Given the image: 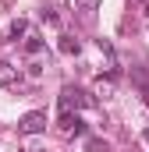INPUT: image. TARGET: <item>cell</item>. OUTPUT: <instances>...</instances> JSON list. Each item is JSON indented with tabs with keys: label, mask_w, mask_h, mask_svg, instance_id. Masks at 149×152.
Returning a JSON list of instances; mask_svg holds the SVG:
<instances>
[{
	"label": "cell",
	"mask_w": 149,
	"mask_h": 152,
	"mask_svg": "<svg viewBox=\"0 0 149 152\" xmlns=\"http://www.w3.org/2000/svg\"><path fill=\"white\" fill-rule=\"evenodd\" d=\"M0 85H4V88L21 85V71H18L14 64H7V60H0Z\"/></svg>",
	"instance_id": "5"
},
{
	"label": "cell",
	"mask_w": 149,
	"mask_h": 152,
	"mask_svg": "<svg viewBox=\"0 0 149 152\" xmlns=\"http://www.w3.org/2000/svg\"><path fill=\"white\" fill-rule=\"evenodd\" d=\"M85 149H89V152H110V145H107V142H100V138H89V142H85Z\"/></svg>",
	"instance_id": "10"
},
{
	"label": "cell",
	"mask_w": 149,
	"mask_h": 152,
	"mask_svg": "<svg viewBox=\"0 0 149 152\" xmlns=\"http://www.w3.org/2000/svg\"><path fill=\"white\" fill-rule=\"evenodd\" d=\"M131 85L142 92V99L149 103V64H139V67H131Z\"/></svg>",
	"instance_id": "4"
},
{
	"label": "cell",
	"mask_w": 149,
	"mask_h": 152,
	"mask_svg": "<svg viewBox=\"0 0 149 152\" xmlns=\"http://www.w3.org/2000/svg\"><path fill=\"white\" fill-rule=\"evenodd\" d=\"M57 127H60L64 134H85V124H82V117H78V113H68V110H60Z\"/></svg>",
	"instance_id": "3"
},
{
	"label": "cell",
	"mask_w": 149,
	"mask_h": 152,
	"mask_svg": "<svg viewBox=\"0 0 149 152\" xmlns=\"http://www.w3.org/2000/svg\"><path fill=\"white\" fill-rule=\"evenodd\" d=\"M39 50H43V39H39V36H29V39H25V53H29V57H36Z\"/></svg>",
	"instance_id": "9"
},
{
	"label": "cell",
	"mask_w": 149,
	"mask_h": 152,
	"mask_svg": "<svg viewBox=\"0 0 149 152\" xmlns=\"http://www.w3.org/2000/svg\"><path fill=\"white\" fill-rule=\"evenodd\" d=\"M146 18H149V4H146Z\"/></svg>",
	"instance_id": "12"
},
{
	"label": "cell",
	"mask_w": 149,
	"mask_h": 152,
	"mask_svg": "<svg viewBox=\"0 0 149 152\" xmlns=\"http://www.w3.org/2000/svg\"><path fill=\"white\" fill-rule=\"evenodd\" d=\"M82 50V42L78 39H71V36H60V53H68V57H74Z\"/></svg>",
	"instance_id": "8"
},
{
	"label": "cell",
	"mask_w": 149,
	"mask_h": 152,
	"mask_svg": "<svg viewBox=\"0 0 149 152\" xmlns=\"http://www.w3.org/2000/svg\"><path fill=\"white\" fill-rule=\"evenodd\" d=\"M142 138H146V145H149V127H146V131H142Z\"/></svg>",
	"instance_id": "11"
},
{
	"label": "cell",
	"mask_w": 149,
	"mask_h": 152,
	"mask_svg": "<svg viewBox=\"0 0 149 152\" xmlns=\"http://www.w3.org/2000/svg\"><path fill=\"white\" fill-rule=\"evenodd\" d=\"M25 32H29V21H25V18H18V21L11 25V32H7V39H11V42H18V39L25 36Z\"/></svg>",
	"instance_id": "7"
},
{
	"label": "cell",
	"mask_w": 149,
	"mask_h": 152,
	"mask_svg": "<svg viewBox=\"0 0 149 152\" xmlns=\"http://www.w3.org/2000/svg\"><path fill=\"white\" fill-rule=\"evenodd\" d=\"M18 131H21V134H39V131H46V113H43V110L25 113L18 120Z\"/></svg>",
	"instance_id": "2"
},
{
	"label": "cell",
	"mask_w": 149,
	"mask_h": 152,
	"mask_svg": "<svg viewBox=\"0 0 149 152\" xmlns=\"http://www.w3.org/2000/svg\"><path fill=\"white\" fill-rule=\"evenodd\" d=\"M57 103H60V110H85V106H96V99L85 92V88H78V85H64L60 88V96H57Z\"/></svg>",
	"instance_id": "1"
},
{
	"label": "cell",
	"mask_w": 149,
	"mask_h": 152,
	"mask_svg": "<svg viewBox=\"0 0 149 152\" xmlns=\"http://www.w3.org/2000/svg\"><path fill=\"white\" fill-rule=\"evenodd\" d=\"M100 7V0H74V11H82V18H92Z\"/></svg>",
	"instance_id": "6"
}]
</instances>
